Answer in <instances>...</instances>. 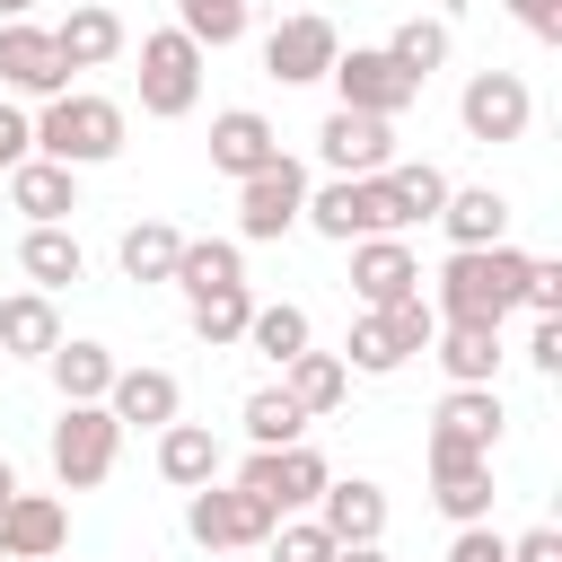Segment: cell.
Here are the masks:
<instances>
[{"label": "cell", "mask_w": 562, "mask_h": 562, "mask_svg": "<svg viewBox=\"0 0 562 562\" xmlns=\"http://www.w3.org/2000/svg\"><path fill=\"white\" fill-rule=\"evenodd\" d=\"M527 263L536 255H518V246H457L448 263H439V325H501L518 299H527Z\"/></svg>", "instance_id": "6da1fadb"}, {"label": "cell", "mask_w": 562, "mask_h": 562, "mask_svg": "<svg viewBox=\"0 0 562 562\" xmlns=\"http://www.w3.org/2000/svg\"><path fill=\"white\" fill-rule=\"evenodd\" d=\"M123 149V105L114 97H88V88H61L44 114H35V158H53V167H105Z\"/></svg>", "instance_id": "7a4b0ae2"}, {"label": "cell", "mask_w": 562, "mask_h": 562, "mask_svg": "<svg viewBox=\"0 0 562 562\" xmlns=\"http://www.w3.org/2000/svg\"><path fill=\"white\" fill-rule=\"evenodd\" d=\"M430 334H439V316H430V299H395V307H360L351 316V342L334 351L342 369H360V378H386V369H404L413 351H430Z\"/></svg>", "instance_id": "3957f363"}, {"label": "cell", "mask_w": 562, "mask_h": 562, "mask_svg": "<svg viewBox=\"0 0 562 562\" xmlns=\"http://www.w3.org/2000/svg\"><path fill=\"white\" fill-rule=\"evenodd\" d=\"M316 237H334V246H360V237H395L404 228V211H395V193H386V176H334L325 193H307V211H299Z\"/></svg>", "instance_id": "277c9868"}, {"label": "cell", "mask_w": 562, "mask_h": 562, "mask_svg": "<svg viewBox=\"0 0 562 562\" xmlns=\"http://www.w3.org/2000/svg\"><path fill=\"white\" fill-rule=\"evenodd\" d=\"M53 474H61V492H97L105 474H114V448H123V422L105 413V404H61V422H53Z\"/></svg>", "instance_id": "5b68a950"}, {"label": "cell", "mask_w": 562, "mask_h": 562, "mask_svg": "<svg viewBox=\"0 0 562 562\" xmlns=\"http://www.w3.org/2000/svg\"><path fill=\"white\" fill-rule=\"evenodd\" d=\"M193 105H202V44L176 35V26L140 35V114L176 123V114H193Z\"/></svg>", "instance_id": "8992f818"}, {"label": "cell", "mask_w": 562, "mask_h": 562, "mask_svg": "<svg viewBox=\"0 0 562 562\" xmlns=\"http://www.w3.org/2000/svg\"><path fill=\"white\" fill-rule=\"evenodd\" d=\"M334 483V465L299 439V448H255L246 457V474H237V492H255L272 518H299V509H316V492Z\"/></svg>", "instance_id": "52a82bcc"}, {"label": "cell", "mask_w": 562, "mask_h": 562, "mask_svg": "<svg viewBox=\"0 0 562 562\" xmlns=\"http://www.w3.org/2000/svg\"><path fill=\"white\" fill-rule=\"evenodd\" d=\"M299 211H307V167L281 149L263 176H246L237 184V237L246 246H272V237H290L299 228Z\"/></svg>", "instance_id": "ba28073f"}, {"label": "cell", "mask_w": 562, "mask_h": 562, "mask_svg": "<svg viewBox=\"0 0 562 562\" xmlns=\"http://www.w3.org/2000/svg\"><path fill=\"white\" fill-rule=\"evenodd\" d=\"M281 518L255 501V492H237V483H202L193 501H184V536L193 544H211V553H246V544H263Z\"/></svg>", "instance_id": "9c48e42d"}, {"label": "cell", "mask_w": 562, "mask_h": 562, "mask_svg": "<svg viewBox=\"0 0 562 562\" xmlns=\"http://www.w3.org/2000/svg\"><path fill=\"white\" fill-rule=\"evenodd\" d=\"M457 123H465V140L501 149V140H527L536 97H527V79H518V70H474V79H465V97H457Z\"/></svg>", "instance_id": "30bf717a"}, {"label": "cell", "mask_w": 562, "mask_h": 562, "mask_svg": "<svg viewBox=\"0 0 562 562\" xmlns=\"http://www.w3.org/2000/svg\"><path fill=\"white\" fill-rule=\"evenodd\" d=\"M334 88H342V105L351 114H378V123H395L413 97H422V79H404L378 44H351V53H334V70H325Z\"/></svg>", "instance_id": "8fae6325"}, {"label": "cell", "mask_w": 562, "mask_h": 562, "mask_svg": "<svg viewBox=\"0 0 562 562\" xmlns=\"http://www.w3.org/2000/svg\"><path fill=\"white\" fill-rule=\"evenodd\" d=\"M0 88H9V97H44V105L70 88V70H61V53H53V26L0 18Z\"/></svg>", "instance_id": "7c38bea8"}, {"label": "cell", "mask_w": 562, "mask_h": 562, "mask_svg": "<svg viewBox=\"0 0 562 562\" xmlns=\"http://www.w3.org/2000/svg\"><path fill=\"white\" fill-rule=\"evenodd\" d=\"M334 53H342V35H334V18H316V9H299V18H281V26L263 35V70H272L281 88L325 79V70H334Z\"/></svg>", "instance_id": "4fadbf2b"}, {"label": "cell", "mask_w": 562, "mask_h": 562, "mask_svg": "<svg viewBox=\"0 0 562 562\" xmlns=\"http://www.w3.org/2000/svg\"><path fill=\"white\" fill-rule=\"evenodd\" d=\"M316 149H325V167H334V176H386V167H395V123L334 105V114H325V132H316Z\"/></svg>", "instance_id": "5bb4252c"}, {"label": "cell", "mask_w": 562, "mask_h": 562, "mask_svg": "<svg viewBox=\"0 0 562 562\" xmlns=\"http://www.w3.org/2000/svg\"><path fill=\"white\" fill-rule=\"evenodd\" d=\"M430 448L492 457V448H501V386H448L439 413H430Z\"/></svg>", "instance_id": "9a60e30c"}, {"label": "cell", "mask_w": 562, "mask_h": 562, "mask_svg": "<svg viewBox=\"0 0 562 562\" xmlns=\"http://www.w3.org/2000/svg\"><path fill=\"white\" fill-rule=\"evenodd\" d=\"M61 536H70V509L53 492H26L18 483V501L0 509V562H53Z\"/></svg>", "instance_id": "2e32d148"}, {"label": "cell", "mask_w": 562, "mask_h": 562, "mask_svg": "<svg viewBox=\"0 0 562 562\" xmlns=\"http://www.w3.org/2000/svg\"><path fill=\"white\" fill-rule=\"evenodd\" d=\"M351 290L360 307H395V299H422V263L404 237H360L351 246Z\"/></svg>", "instance_id": "e0dca14e"}, {"label": "cell", "mask_w": 562, "mask_h": 562, "mask_svg": "<svg viewBox=\"0 0 562 562\" xmlns=\"http://www.w3.org/2000/svg\"><path fill=\"white\" fill-rule=\"evenodd\" d=\"M430 501H439V518H457V527H483V518H492V457L430 448Z\"/></svg>", "instance_id": "ac0fdd59"}, {"label": "cell", "mask_w": 562, "mask_h": 562, "mask_svg": "<svg viewBox=\"0 0 562 562\" xmlns=\"http://www.w3.org/2000/svg\"><path fill=\"white\" fill-rule=\"evenodd\" d=\"M272 158H281V132H272L255 105L211 114V167H220V176H237V184H246V176H263Z\"/></svg>", "instance_id": "d6986e66"}, {"label": "cell", "mask_w": 562, "mask_h": 562, "mask_svg": "<svg viewBox=\"0 0 562 562\" xmlns=\"http://www.w3.org/2000/svg\"><path fill=\"white\" fill-rule=\"evenodd\" d=\"M105 413H114L123 430H167V422L184 413V386H176V369H114Z\"/></svg>", "instance_id": "ffe728a7"}, {"label": "cell", "mask_w": 562, "mask_h": 562, "mask_svg": "<svg viewBox=\"0 0 562 562\" xmlns=\"http://www.w3.org/2000/svg\"><path fill=\"white\" fill-rule=\"evenodd\" d=\"M0 184H9V211H26V228H61V220L79 211V176H70V167H53V158L9 167Z\"/></svg>", "instance_id": "44dd1931"}, {"label": "cell", "mask_w": 562, "mask_h": 562, "mask_svg": "<svg viewBox=\"0 0 562 562\" xmlns=\"http://www.w3.org/2000/svg\"><path fill=\"white\" fill-rule=\"evenodd\" d=\"M316 527H325L334 544H378V536H386V492H378L369 474L325 483V492H316Z\"/></svg>", "instance_id": "7402d4cb"}, {"label": "cell", "mask_w": 562, "mask_h": 562, "mask_svg": "<svg viewBox=\"0 0 562 562\" xmlns=\"http://www.w3.org/2000/svg\"><path fill=\"white\" fill-rule=\"evenodd\" d=\"M53 53H61V70H105V61L123 53V18H114L105 0H79V9L53 26Z\"/></svg>", "instance_id": "603a6c76"}, {"label": "cell", "mask_w": 562, "mask_h": 562, "mask_svg": "<svg viewBox=\"0 0 562 562\" xmlns=\"http://www.w3.org/2000/svg\"><path fill=\"white\" fill-rule=\"evenodd\" d=\"M439 228H448V246H509V202L492 184H448Z\"/></svg>", "instance_id": "cb8c5ba5"}, {"label": "cell", "mask_w": 562, "mask_h": 562, "mask_svg": "<svg viewBox=\"0 0 562 562\" xmlns=\"http://www.w3.org/2000/svg\"><path fill=\"white\" fill-rule=\"evenodd\" d=\"M430 360L448 369V386H492L501 378V325H439Z\"/></svg>", "instance_id": "d4e9b609"}, {"label": "cell", "mask_w": 562, "mask_h": 562, "mask_svg": "<svg viewBox=\"0 0 562 562\" xmlns=\"http://www.w3.org/2000/svg\"><path fill=\"white\" fill-rule=\"evenodd\" d=\"M44 369H53V395H61V404H105V386H114L123 360H114L105 342H53Z\"/></svg>", "instance_id": "484cf974"}, {"label": "cell", "mask_w": 562, "mask_h": 562, "mask_svg": "<svg viewBox=\"0 0 562 562\" xmlns=\"http://www.w3.org/2000/svg\"><path fill=\"white\" fill-rule=\"evenodd\" d=\"M158 474H167L176 492L220 483V439H211L202 422H167V430H158Z\"/></svg>", "instance_id": "4316f807"}, {"label": "cell", "mask_w": 562, "mask_h": 562, "mask_svg": "<svg viewBox=\"0 0 562 562\" xmlns=\"http://www.w3.org/2000/svg\"><path fill=\"white\" fill-rule=\"evenodd\" d=\"M53 342H61V316H53V299H44V290L0 299V360H44Z\"/></svg>", "instance_id": "83f0119b"}, {"label": "cell", "mask_w": 562, "mask_h": 562, "mask_svg": "<svg viewBox=\"0 0 562 562\" xmlns=\"http://www.w3.org/2000/svg\"><path fill=\"white\" fill-rule=\"evenodd\" d=\"M18 272L53 299V290H70V281L88 272V255H79V237H70V228H26V237H18Z\"/></svg>", "instance_id": "f1b7e54d"}, {"label": "cell", "mask_w": 562, "mask_h": 562, "mask_svg": "<svg viewBox=\"0 0 562 562\" xmlns=\"http://www.w3.org/2000/svg\"><path fill=\"white\" fill-rule=\"evenodd\" d=\"M237 281H246V255L228 237H184V255H176V290L184 299H211V290H237Z\"/></svg>", "instance_id": "f546056e"}, {"label": "cell", "mask_w": 562, "mask_h": 562, "mask_svg": "<svg viewBox=\"0 0 562 562\" xmlns=\"http://www.w3.org/2000/svg\"><path fill=\"white\" fill-rule=\"evenodd\" d=\"M281 395H290V404H299V413L316 422V413H334V404L351 395V369H342L334 351H299V360L281 369Z\"/></svg>", "instance_id": "4dcf8cb0"}, {"label": "cell", "mask_w": 562, "mask_h": 562, "mask_svg": "<svg viewBox=\"0 0 562 562\" xmlns=\"http://www.w3.org/2000/svg\"><path fill=\"white\" fill-rule=\"evenodd\" d=\"M176 255H184V237H176L167 220H132V228H123V246H114L123 281H176Z\"/></svg>", "instance_id": "1f68e13d"}, {"label": "cell", "mask_w": 562, "mask_h": 562, "mask_svg": "<svg viewBox=\"0 0 562 562\" xmlns=\"http://www.w3.org/2000/svg\"><path fill=\"white\" fill-rule=\"evenodd\" d=\"M378 53H386V61L404 70V79H430V70L448 61V18H404V26H395V35L378 44Z\"/></svg>", "instance_id": "d6a6232c"}, {"label": "cell", "mask_w": 562, "mask_h": 562, "mask_svg": "<svg viewBox=\"0 0 562 562\" xmlns=\"http://www.w3.org/2000/svg\"><path fill=\"white\" fill-rule=\"evenodd\" d=\"M246 342L272 360V369H290L299 351H307V307H290V299H272V307H255L246 316Z\"/></svg>", "instance_id": "836d02e7"}, {"label": "cell", "mask_w": 562, "mask_h": 562, "mask_svg": "<svg viewBox=\"0 0 562 562\" xmlns=\"http://www.w3.org/2000/svg\"><path fill=\"white\" fill-rule=\"evenodd\" d=\"M237 422H246V439H255V448H299V439H307V413H299L281 386H255Z\"/></svg>", "instance_id": "e575fe53"}, {"label": "cell", "mask_w": 562, "mask_h": 562, "mask_svg": "<svg viewBox=\"0 0 562 562\" xmlns=\"http://www.w3.org/2000/svg\"><path fill=\"white\" fill-rule=\"evenodd\" d=\"M386 193H395V211H404V228H413V220H439L448 176H439L430 158H395V167H386Z\"/></svg>", "instance_id": "d590c367"}, {"label": "cell", "mask_w": 562, "mask_h": 562, "mask_svg": "<svg viewBox=\"0 0 562 562\" xmlns=\"http://www.w3.org/2000/svg\"><path fill=\"white\" fill-rule=\"evenodd\" d=\"M193 307V334L211 342V351H228V342H246V316H255V299H246V281L237 290H211V299H184Z\"/></svg>", "instance_id": "8d00e7d4"}, {"label": "cell", "mask_w": 562, "mask_h": 562, "mask_svg": "<svg viewBox=\"0 0 562 562\" xmlns=\"http://www.w3.org/2000/svg\"><path fill=\"white\" fill-rule=\"evenodd\" d=\"M176 35H193L202 53H220V44L246 35V0H176Z\"/></svg>", "instance_id": "74e56055"}, {"label": "cell", "mask_w": 562, "mask_h": 562, "mask_svg": "<svg viewBox=\"0 0 562 562\" xmlns=\"http://www.w3.org/2000/svg\"><path fill=\"white\" fill-rule=\"evenodd\" d=\"M263 544H272V562H334V536H325L316 518H281Z\"/></svg>", "instance_id": "f35d334b"}, {"label": "cell", "mask_w": 562, "mask_h": 562, "mask_svg": "<svg viewBox=\"0 0 562 562\" xmlns=\"http://www.w3.org/2000/svg\"><path fill=\"white\" fill-rule=\"evenodd\" d=\"M26 158H35V114H18V105L0 97V176L26 167Z\"/></svg>", "instance_id": "ab89813d"}, {"label": "cell", "mask_w": 562, "mask_h": 562, "mask_svg": "<svg viewBox=\"0 0 562 562\" xmlns=\"http://www.w3.org/2000/svg\"><path fill=\"white\" fill-rule=\"evenodd\" d=\"M448 562H509V536H492V518H483V527H457Z\"/></svg>", "instance_id": "60d3db41"}, {"label": "cell", "mask_w": 562, "mask_h": 562, "mask_svg": "<svg viewBox=\"0 0 562 562\" xmlns=\"http://www.w3.org/2000/svg\"><path fill=\"white\" fill-rule=\"evenodd\" d=\"M518 307H536V316H562V263H527V299Z\"/></svg>", "instance_id": "b9f144b4"}, {"label": "cell", "mask_w": 562, "mask_h": 562, "mask_svg": "<svg viewBox=\"0 0 562 562\" xmlns=\"http://www.w3.org/2000/svg\"><path fill=\"white\" fill-rule=\"evenodd\" d=\"M509 18H518L536 44H562V0H509Z\"/></svg>", "instance_id": "7bdbcfd3"}, {"label": "cell", "mask_w": 562, "mask_h": 562, "mask_svg": "<svg viewBox=\"0 0 562 562\" xmlns=\"http://www.w3.org/2000/svg\"><path fill=\"white\" fill-rule=\"evenodd\" d=\"M527 360H536L544 378H562V316H536V334H527Z\"/></svg>", "instance_id": "ee69618b"}, {"label": "cell", "mask_w": 562, "mask_h": 562, "mask_svg": "<svg viewBox=\"0 0 562 562\" xmlns=\"http://www.w3.org/2000/svg\"><path fill=\"white\" fill-rule=\"evenodd\" d=\"M509 562H562V527H527V536H509Z\"/></svg>", "instance_id": "f6af8a7d"}, {"label": "cell", "mask_w": 562, "mask_h": 562, "mask_svg": "<svg viewBox=\"0 0 562 562\" xmlns=\"http://www.w3.org/2000/svg\"><path fill=\"white\" fill-rule=\"evenodd\" d=\"M334 562H386L378 544H334Z\"/></svg>", "instance_id": "bcb514c9"}, {"label": "cell", "mask_w": 562, "mask_h": 562, "mask_svg": "<svg viewBox=\"0 0 562 562\" xmlns=\"http://www.w3.org/2000/svg\"><path fill=\"white\" fill-rule=\"evenodd\" d=\"M9 501H18V465L0 457V509H9Z\"/></svg>", "instance_id": "7dc6e473"}, {"label": "cell", "mask_w": 562, "mask_h": 562, "mask_svg": "<svg viewBox=\"0 0 562 562\" xmlns=\"http://www.w3.org/2000/svg\"><path fill=\"white\" fill-rule=\"evenodd\" d=\"M26 9H35V0H0V18H26Z\"/></svg>", "instance_id": "c3c4849f"}, {"label": "cell", "mask_w": 562, "mask_h": 562, "mask_svg": "<svg viewBox=\"0 0 562 562\" xmlns=\"http://www.w3.org/2000/svg\"><path fill=\"white\" fill-rule=\"evenodd\" d=\"M53 562H61V553H53Z\"/></svg>", "instance_id": "681fc988"}]
</instances>
